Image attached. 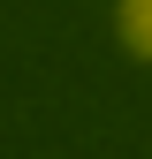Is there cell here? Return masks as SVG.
I'll list each match as a JSON object with an SVG mask.
<instances>
[{"mask_svg": "<svg viewBox=\"0 0 152 159\" xmlns=\"http://www.w3.org/2000/svg\"><path fill=\"white\" fill-rule=\"evenodd\" d=\"M114 15H122V38H129V53H145V61H152V0H122Z\"/></svg>", "mask_w": 152, "mask_h": 159, "instance_id": "obj_1", "label": "cell"}]
</instances>
